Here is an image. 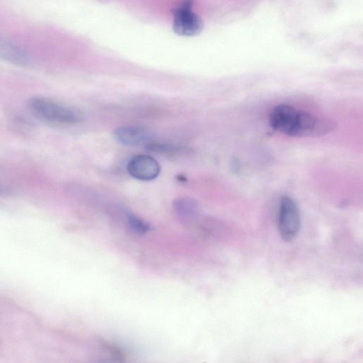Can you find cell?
Listing matches in <instances>:
<instances>
[{"label": "cell", "instance_id": "cell-1", "mask_svg": "<svg viewBox=\"0 0 363 363\" xmlns=\"http://www.w3.org/2000/svg\"><path fill=\"white\" fill-rule=\"evenodd\" d=\"M269 121L273 130L294 137L323 136L337 127L330 118L316 116L288 105L275 106L270 113Z\"/></svg>", "mask_w": 363, "mask_h": 363}, {"label": "cell", "instance_id": "cell-2", "mask_svg": "<svg viewBox=\"0 0 363 363\" xmlns=\"http://www.w3.org/2000/svg\"><path fill=\"white\" fill-rule=\"evenodd\" d=\"M29 110L38 118L60 125H77L83 122L79 111L43 97H33L28 101Z\"/></svg>", "mask_w": 363, "mask_h": 363}, {"label": "cell", "instance_id": "cell-3", "mask_svg": "<svg viewBox=\"0 0 363 363\" xmlns=\"http://www.w3.org/2000/svg\"><path fill=\"white\" fill-rule=\"evenodd\" d=\"M278 221L281 238L287 242L293 240L300 232L301 217L295 201L288 196L281 197Z\"/></svg>", "mask_w": 363, "mask_h": 363}, {"label": "cell", "instance_id": "cell-4", "mask_svg": "<svg viewBox=\"0 0 363 363\" xmlns=\"http://www.w3.org/2000/svg\"><path fill=\"white\" fill-rule=\"evenodd\" d=\"M204 29V22L194 12L193 3L183 2L173 11V30L179 36H195Z\"/></svg>", "mask_w": 363, "mask_h": 363}, {"label": "cell", "instance_id": "cell-5", "mask_svg": "<svg viewBox=\"0 0 363 363\" xmlns=\"http://www.w3.org/2000/svg\"><path fill=\"white\" fill-rule=\"evenodd\" d=\"M128 170L133 178L139 180L150 181L159 176L160 167L153 157L138 155L130 160Z\"/></svg>", "mask_w": 363, "mask_h": 363}, {"label": "cell", "instance_id": "cell-6", "mask_svg": "<svg viewBox=\"0 0 363 363\" xmlns=\"http://www.w3.org/2000/svg\"><path fill=\"white\" fill-rule=\"evenodd\" d=\"M115 139L128 146H141L148 144L153 137L151 132L139 126L120 127L114 132Z\"/></svg>", "mask_w": 363, "mask_h": 363}, {"label": "cell", "instance_id": "cell-7", "mask_svg": "<svg viewBox=\"0 0 363 363\" xmlns=\"http://www.w3.org/2000/svg\"><path fill=\"white\" fill-rule=\"evenodd\" d=\"M0 59L18 65H24L29 63V56L20 47L0 35Z\"/></svg>", "mask_w": 363, "mask_h": 363}, {"label": "cell", "instance_id": "cell-8", "mask_svg": "<svg viewBox=\"0 0 363 363\" xmlns=\"http://www.w3.org/2000/svg\"><path fill=\"white\" fill-rule=\"evenodd\" d=\"M174 210L181 219L187 222L196 215L198 207L195 201L190 198L183 197L175 201Z\"/></svg>", "mask_w": 363, "mask_h": 363}, {"label": "cell", "instance_id": "cell-9", "mask_svg": "<svg viewBox=\"0 0 363 363\" xmlns=\"http://www.w3.org/2000/svg\"><path fill=\"white\" fill-rule=\"evenodd\" d=\"M128 221L130 229L137 235L146 234L150 229L149 224L146 221L134 215H130Z\"/></svg>", "mask_w": 363, "mask_h": 363}]
</instances>
